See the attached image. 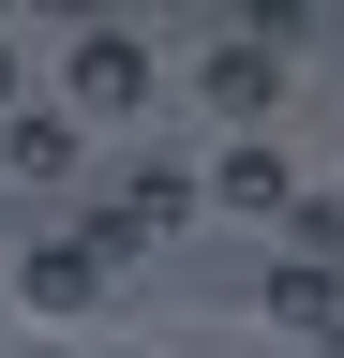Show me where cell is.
<instances>
[{
    "instance_id": "cell-1",
    "label": "cell",
    "mask_w": 344,
    "mask_h": 358,
    "mask_svg": "<svg viewBox=\"0 0 344 358\" xmlns=\"http://www.w3.org/2000/svg\"><path fill=\"white\" fill-rule=\"evenodd\" d=\"M120 284V254H105V224H90V239H30V299H46V313H90Z\"/></svg>"
},
{
    "instance_id": "cell-2",
    "label": "cell",
    "mask_w": 344,
    "mask_h": 358,
    "mask_svg": "<svg viewBox=\"0 0 344 358\" xmlns=\"http://www.w3.org/2000/svg\"><path fill=\"white\" fill-rule=\"evenodd\" d=\"M75 105H105V120L150 105V45L135 30H75Z\"/></svg>"
},
{
    "instance_id": "cell-3",
    "label": "cell",
    "mask_w": 344,
    "mask_h": 358,
    "mask_svg": "<svg viewBox=\"0 0 344 358\" xmlns=\"http://www.w3.org/2000/svg\"><path fill=\"white\" fill-rule=\"evenodd\" d=\"M0 164H15V179H60V164H75V120H46V105L0 120Z\"/></svg>"
},
{
    "instance_id": "cell-4",
    "label": "cell",
    "mask_w": 344,
    "mask_h": 358,
    "mask_svg": "<svg viewBox=\"0 0 344 358\" xmlns=\"http://www.w3.org/2000/svg\"><path fill=\"white\" fill-rule=\"evenodd\" d=\"M209 105H225V120L270 105V45H209Z\"/></svg>"
},
{
    "instance_id": "cell-5",
    "label": "cell",
    "mask_w": 344,
    "mask_h": 358,
    "mask_svg": "<svg viewBox=\"0 0 344 358\" xmlns=\"http://www.w3.org/2000/svg\"><path fill=\"white\" fill-rule=\"evenodd\" d=\"M225 209H254V224H284L299 194H284V164H270V150H225Z\"/></svg>"
},
{
    "instance_id": "cell-6",
    "label": "cell",
    "mask_w": 344,
    "mask_h": 358,
    "mask_svg": "<svg viewBox=\"0 0 344 358\" xmlns=\"http://www.w3.org/2000/svg\"><path fill=\"white\" fill-rule=\"evenodd\" d=\"M0 105H15V45H0Z\"/></svg>"
}]
</instances>
